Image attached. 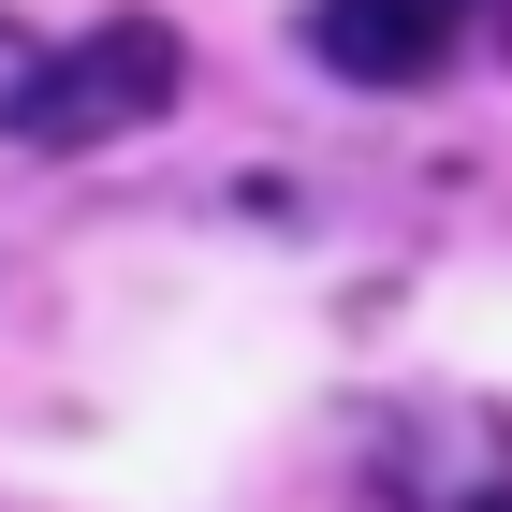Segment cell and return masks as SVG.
I'll return each mask as SVG.
<instances>
[{
    "label": "cell",
    "mask_w": 512,
    "mask_h": 512,
    "mask_svg": "<svg viewBox=\"0 0 512 512\" xmlns=\"http://www.w3.org/2000/svg\"><path fill=\"white\" fill-rule=\"evenodd\" d=\"M366 469L395 512H512V425L498 410H381Z\"/></svg>",
    "instance_id": "obj_2"
},
{
    "label": "cell",
    "mask_w": 512,
    "mask_h": 512,
    "mask_svg": "<svg viewBox=\"0 0 512 512\" xmlns=\"http://www.w3.org/2000/svg\"><path fill=\"white\" fill-rule=\"evenodd\" d=\"M30 88H44V44H30V30H0V132L30 118Z\"/></svg>",
    "instance_id": "obj_4"
},
{
    "label": "cell",
    "mask_w": 512,
    "mask_h": 512,
    "mask_svg": "<svg viewBox=\"0 0 512 512\" xmlns=\"http://www.w3.org/2000/svg\"><path fill=\"white\" fill-rule=\"evenodd\" d=\"M483 0H308V59L337 88H439Z\"/></svg>",
    "instance_id": "obj_3"
},
{
    "label": "cell",
    "mask_w": 512,
    "mask_h": 512,
    "mask_svg": "<svg viewBox=\"0 0 512 512\" xmlns=\"http://www.w3.org/2000/svg\"><path fill=\"white\" fill-rule=\"evenodd\" d=\"M191 74V44L161 30V15H103L88 44H44V88H30V147H103V132H147Z\"/></svg>",
    "instance_id": "obj_1"
}]
</instances>
